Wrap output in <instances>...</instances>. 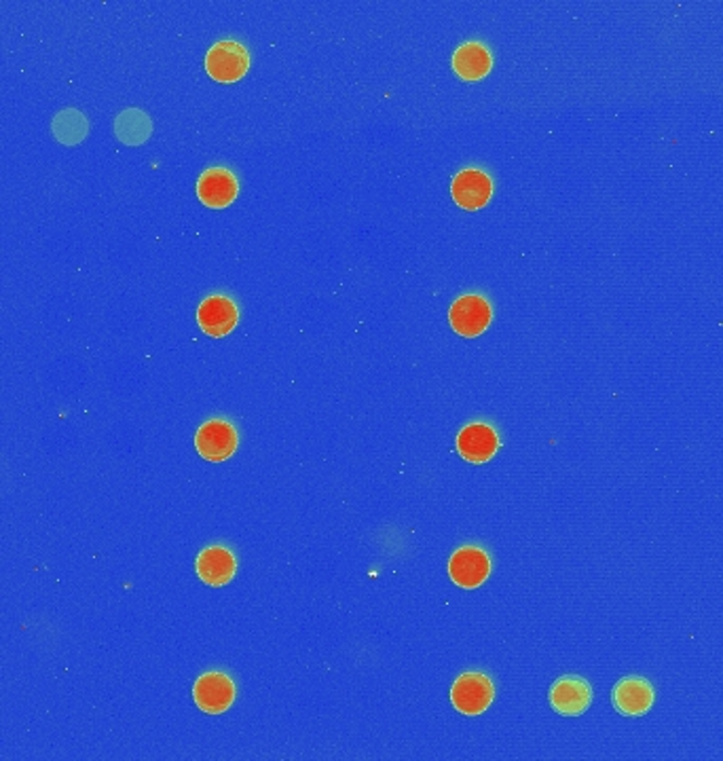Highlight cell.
<instances>
[{
    "mask_svg": "<svg viewBox=\"0 0 723 761\" xmlns=\"http://www.w3.org/2000/svg\"><path fill=\"white\" fill-rule=\"evenodd\" d=\"M494 698V679L481 670L463 673L451 688L453 706L460 711L461 715H467V717L483 715L491 706Z\"/></svg>",
    "mask_w": 723,
    "mask_h": 761,
    "instance_id": "cell-1",
    "label": "cell"
},
{
    "mask_svg": "<svg viewBox=\"0 0 723 761\" xmlns=\"http://www.w3.org/2000/svg\"><path fill=\"white\" fill-rule=\"evenodd\" d=\"M449 322L453 331L465 336V338H476L491 326L494 322V305L489 298L472 293V295H461L453 300L449 309Z\"/></svg>",
    "mask_w": 723,
    "mask_h": 761,
    "instance_id": "cell-2",
    "label": "cell"
},
{
    "mask_svg": "<svg viewBox=\"0 0 723 761\" xmlns=\"http://www.w3.org/2000/svg\"><path fill=\"white\" fill-rule=\"evenodd\" d=\"M449 578L465 591L483 586L491 575V557L481 546H461L449 559Z\"/></svg>",
    "mask_w": 723,
    "mask_h": 761,
    "instance_id": "cell-3",
    "label": "cell"
},
{
    "mask_svg": "<svg viewBox=\"0 0 723 761\" xmlns=\"http://www.w3.org/2000/svg\"><path fill=\"white\" fill-rule=\"evenodd\" d=\"M205 70L218 83H237L250 70V53L237 40H218L205 56Z\"/></svg>",
    "mask_w": 723,
    "mask_h": 761,
    "instance_id": "cell-4",
    "label": "cell"
},
{
    "mask_svg": "<svg viewBox=\"0 0 723 761\" xmlns=\"http://www.w3.org/2000/svg\"><path fill=\"white\" fill-rule=\"evenodd\" d=\"M239 433L229 419H210L195 433V449L205 462L221 464L235 455Z\"/></svg>",
    "mask_w": 723,
    "mask_h": 761,
    "instance_id": "cell-5",
    "label": "cell"
},
{
    "mask_svg": "<svg viewBox=\"0 0 723 761\" xmlns=\"http://www.w3.org/2000/svg\"><path fill=\"white\" fill-rule=\"evenodd\" d=\"M453 201L465 212H478L494 198V178L481 167H465L451 182Z\"/></svg>",
    "mask_w": 723,
    "mask_h": 761,
    "instance_id": "cell-6",
    "label": "cell"
},
{
    "mask_svg": "<svg viewBox=\"0 0 723 761\" xmlns=\"http://www.w3.org/2000/svg\"><path fill=\"white\" fill-rule=\"evenodd\" d=\"M235 681L223 670H208L193 686V700L208 715H221L235 702Z\"/></svg>",
    "mask_w": 723,
    "mask_h": 761,
    "instance_id": "cell-7",
    "label": "cell"
},
{
    "mask_svg": "<svg viewBox=\"0 0 723 761\" xmlns=\"http://www.w3.org/2000/svg\"><path fill=\"white\" fill-rule=\"evenodd\" d=\"M501 447L499 431L487 421H472L458 433V453L470 464L491 462Z\"/></svg>",
    "mask_w": 723,
    "mask_h": 761,
    "instance_id": "cell-8",
    "label": "cell"
},
{
    "mask_svg": "<svg viewBox=\"0 0 723 761\" xmlns=\"http://www.w3.org/2000/svg\"><path fill=\"white\" fill-rule=\"evenodd\" d=\"M239 322V307L227 295H210L198 307V324L208 336L223 338L235 331Z\"/></svg>",
    "mask_w": 723,
    "mask_h": 761,
    "instance_id": "cell-9",
    "label": "cell"
},
{
    "mask_svg": "<svg viewBox=\"0 0 723 761\" xmlns=\"http://www.w3.org/2000/svg\"><path fill=\"white\" fill-rule=\"evenodd\" d=\"M550 706L562 717H580L592 704L591 683L580 675H565L550 688Z\"/></svg>",
    "mask_w": 723,
    "mask_h": 761,
    "instance_id": "cell-10",
    "label": "cell"
},
{
    "mask_svg": "<svg viewBox=\"0 0 723 761\" xmlns=\"http://www.w3.org/2000/svg\"><path fill=\"white\" fill-rule=\"evenodd\" d=\"M239 195L237 176L229 167H210L198 180V198L205 207L223 210Z\"/></svg>",
    "mask_w": 723,
    "mask_h": 761,
    "instance_id": "cell-11",
    "label": "cell"
},
{
    "mask_svg": "<svg viewBox=\"0 0 723 761\" xmlns=\"http://www.w3.org/2000/svg\"><path fill=\"white\" fill-rule=\"evenodd\" d=\"M654 688L645 677L630 675L618 681L612 692V702L625 717H643L654 706Z\"/></svg>",
    "mask_w": 723,
    "mask_h": 761,
    "instance_id": "cell-12",
    "label": "cell"
},
{
    "mask_svg": "<svg viewBox=\"0 0 723 761\" xmlns=\"http://www.w3.org/2000/svg\"><path fill=\"white\" fill-rule=\"evenodd\" d=\"M195 571L203 584L221 588L233 582L237 573V559L227 546H221V544L208 546L198 555Z\"/></svg>",
    "mask_w": 723,
    "mask_h": 761,
    "instance_id": "cell-13",
    "label": "cell"
},
{
    "mask_svg": "<svg viewBox=\"0 0 723 761\" xmlns=\"http://www.w3.org/2000/svg\"><path fill=\"white\" fill-rule=\"evenodd\" d=\"M453 70L463 81H483L494 70V53L481 40H470L453 53Z\"/></svg>",
    "mask_w": 723,
    "mask_h": 761,
    "instance_id": "cell-14",
    "label": "cell"
},
{
    "mask_svg": "<svg viewBox=\"0 0 723 761\" xmlns=\"http://www.w3.org/2000/svg\"><path fill=\"white\" fill-rule=\"evenodd\" d=\"M115 133L128 146L144 144L153 133L151 117L140 108H128L115 119Z\"/></svg>",
    "mask_w": 723,
    "mask_h": 761,
    "instance_id": "cell-15",
    "label": "cell"
},
{
    "mask_svg": "<svg viewBox=\"0 0 723 761\" xmlns=\"http://www.w3.org/2000/svg\"><path fill=\"white\" fill-rule=\"evenodd\" d=\"M51 132L56 135V140L60 144H67V146H76L81 144L87 133H90V121L87 117L76 110V108H64L60 110L56 117H54V123H51Z\"/></svg>",
    "mask_w": 723,
    "mask_h": 761,
    "instance_id": "cell-16",
    "label": "cell"
}]
</instances>
